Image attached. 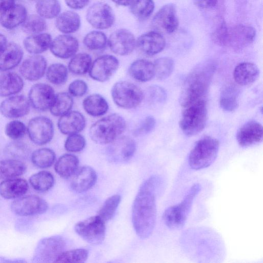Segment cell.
I'll return each instance as SVG.
<instances>
[{"mask_svg":"<svg viewBox=\"0 0 263 263\" xmlns=\"http://www.w3.org/2000/svg\"><path fill=\"white\" fill-rule=\"evenodd\" d=\"M23 1H34V0H23Z\"/></svg>","mask_w":263,"mask_h":263,"instance_id":"obj_62","label":"cell"},{"mask_svg":"<svg viewBox=\"0 0 263 263\" xmlns=\"http://www.w3.org/2000/svg\"><path fill=\"white\" fill-rule=\"evenodd\" d=\"M165 40L162 34L157 31H151L140 35L136 41V47L145 55H155L164 48Z\"/></svg>","mask_w":263,"mask_h":263,"instance_id":"obj_20","label":"cell"},{"mask_svg":"<svg viewBox=\"0 0 263 263\" xmlns=\"http://www.w3.org/2000/svg\"><path fill=\"white\" fill-rule=\"evenodd\" d=\"M121 199V196L117 194L108 197L104 202L98 215L104 222L111 219L115 214Z\"/></svg>","mask_w":263,"mask_h":263,"instance_id":"obj_47","label":"cell"},{"mask_svg":"<svg viewBox=\"0 0 263 263\" xmlns=\"http://www.w3.org/2000/svg\"><path fill=\"white\" fill-rule=\"evenodd\" d=\"M86 19L94 28L106 29L112 26L115 17L110 6L104 3H98L89 8L86 13Z\"/></svg>","mask_w":263,"mask_h":263,"instance_id":"obj_13","label":"cell"},{"mask_svg":"<svg viewBox=\"0 0 263 263\" xmlns=\"http://www.w3.org/2000/svg\"><path fill=\"white\" fill-rule=\"evenodd\" d=\"M27 16L25 7L20 4H15L2 13L0 21L4 28L12 29L22 24Z\"/></svg>","mask_w":263,"mask_h":263,"instance_id":"obj_30","label":"cell"},{"mask_svg":"<svg viewBox=\"0 0 263 263\" xmlns=\"http://www.w3.org/2000/svg\"><path fill=\"white\" fill-rule=\"evenodd\" d=\"M201 189L198 183L193 184L183 199L178 203L168 207L164 211L162 220L167 228L179 230L186 223L196 197Z\"/></svg>","mask_w":263,"mask_h":263,"instance_id":"obj_3","label":"cell"},{"mask_svg":"<svg viewBox=\"0 0 263 263\" xmlns=\"http://www.w3.org/2000/svg\"><path fill=\"white\" fill-rule=\"evenodd\" d=\"M147 92L150 100L153 102L161 103L165 100L166 92L161 87L152 86L149 87Z\"/></svg>","mask_w":263,"mask_h":263,"instance_id":"obj_56","label":"cell"},{"mask_svg":"<svg viewBox=\"0 0 263 263\" xmlns=\"http://www.w3.org/2000/svg\"><path fill=\"white\" fill-rule=\"evenodd\" d=\"M47 80L54 85L65 83L68 78V70L66 67L61 63H54L49 66L46 71Z\"/></svg>","mask_w":263,"mask_h":263,"instance_id":"obj_45","label":"cell"},{"mask_svg":"<svg viewBox=\"0 0 263 263\" xmlns=\"http://www.w3.org/2000/svg\"><path fill=\"white\" fill-rule=\"evenodd\" d=\"M128 73L133 79L137 81H149L155 76L154 64L145 59L137 60L130 65Z\"/></svg>","mask_w":263,"mask_h":263,"instance_id":"obj_31","label":"cell"},{"mask_svg":"<svg viewBox=\"0 0 263 263\" xmlns=\"http://www.w3.org/2000/svg\"><path fill=\"white\" fill-rule=\"evenodd\" d=\"M130 5L132 13L140 20L147 18L152 14L155 8L153 0H134Z\"/></svg>","mask_w":263,"mask_h":263,"instance_id":"obj_43","label":"cell"},{"mask_svg":"<svg viewBox=\"0 0 263 263\" xmlns=\"http://www.w3.org/2000/svg\"><path fill=\"white\" fill-rule=\"evenodd\" d=\"M35 8L38 14L44 18L57 17L61 11V5L58 0H38Z\"/></svg>","mask_w":263,"mask_h":263,"instance_id":"obj_39","label":"cell"},{"mask_svg":"<svg viewBox=\"0 0 263 263\" xmlns=\"http://www.w3.org/2000/svg\"><path fill=\"white\" fill-rule=\"evenodd\" d=\"M85 145L84 137L78 133L69 135L65 142L64 146L68 152L76 153L83 150Z\"/></svg>","mask_w":263,"mask_h":263,"instance_id":"obj_52","label":"cell"},{"mask_svg":"<svg viewBox=\"0 0 263 263\" xmlns=\"http://www.w3.org/2000/svg\"><path fill=\"white\" fill-rule=\"evenodd\" d=\"M74 230L85 241L92 245L100 244L105 238V222L98 215L79 222Z\"/></svg>","mask_w":263,"mask_h":263,"instance_id":"obj_8","label":"cell"},{"mask_svg":"<svg viewBox=\"0 0 263 263\" xmlns=\"http://www.w3.org/2000/svg\"><path fill=\"white\" fill-rule=\"evenodd\" d=\"M115 3L120 6L130 5L134 0H112Z\"/></svg>","mask_w":263,"mask_h":263,"instance_id":"obj_60","label":"cell"},{"mask_svg":"<svg viewBox=\"0 0 263 263\" xmlns=\"http://www.w3.org/2000/svg\"><path fill=\"white\" fill-rule=\"evenodd\" d=\"M65 242L59 236H54L42 239L38 243L34 254V259L38 261L55 262L63 252Z\"/></svg>","mask_w":263,"mask_h":263,"instance_id":"obj_10","label":"cell"},{"mask_svg":"<svg viewBox=\"0 0 263 263\" xmlns=\"http://www.w3.org/2000/svg\"><path fill=\"white\" fill-rule=\"evenodd\" d=\"M79 49L76 38L69 35H60L52 41L50 49L55 57L68 59L73 57Z\"/></svg>","mask_w":263,"mask_h":263,"instance_id":"obj_23","label":"cell"},{"mask_svg":"<svg viewBox=\"0 0 263 263\" xmlns=\"http://www.w3.org/2000/svg\"><path fill=\"white\" fill-rule=\"evenodd\" d=\"M7 44V39L2 34L0 33V51Z\"/></svg>","mask_w":263,"mask_h":263,"instance_id":"obj_61","label":"cell"},{"mask_svg":"<svg viewBox=\"0 0 263 263\" xmlns=\"http://www.w3.org/2000/svg\"><path fill=\"white\" fill-rule=\"evenodd\" d=\"M228 31L225 21L221 18L218 19L212 34L213 41L217 45L227 46Z\"/></svg>","mask_w":263,"mask_h":263,"instance_id":"obj_50","label":"cell"},{"mask_svg":"<svg viewBox=\"0 0 263 263\" xmlns=\"http://www.w3.org/2000/svg\"><path fill=\"white\" fill-rule=\"evenodd\" d=\"M24 86L22 78L13 72L0 74V97H8L19 92Z\"/></svg>","mask_w":263,"mask_h":263,"instance_id":"obj_29","label":"cell"},{"mask_svg":"<svg viewBox=\"0 0 263 263\" xmlns=\"http://www.w3.org/2000/svg\"><path fill=\"white\" fill-rule=\"evenodd\" d=\"M88 86L86 82L82 80H76L69 85L68 91L70 95L82 97L87 91Z\"/></svg>","mask_w":263,"mask_h":263,"instance_id":"obj_55","label":"cell"},{"mask_svg":"<svg viewBox=\"0 0 263 263\" xmlns=\"http://www.w3.org/2000/svg\"><path fill=\"white\" fill-rule=\"evenodd\" d=\"M30 110L29 100L24 96L10 97L0 104V112L5 117L16 119L27 115Z\"/></svg>","mask_w":263,"mask_h":263,"instance_id":"obj_19","label":"cell"},{"mask_svg":"<svg viewBox=\"0 0 263 263\" xmlns=\"http://www.w3.org/2000/svg\"><path fill=\"white\" fill-rule=\"evenodd\" d=\"M238 91L233 86H227L223 88L220 97V105L227 111H233L238 107Z\"/></svg>","mask_w":263,"mask_h":263,"instance_id":"obj_40","label":"cell"},{"mask_svg":"<svg viewBox=\"0 0 263 263\" xmlns=\"http://www.w3.org/2000/svg\"><path fill=\"white\" fill-rule=\"evenodd\" d=\"M25 164L18 160L0 161V179L13 178L22 175L26 170Z\"/></svg>","mask_w":263,"mask_h":263,"instance_id":"obj_36","label":"cell"},{"mask_svg":"<svg viewBox=\"0 0 263 263\" xmlns=\"http://www.w3.org/2000/svg\"><path fill=\"white\" fill-rule=\"evenodd\" d=\"M88 255V252L85 249H77L63 252L56 259L55 262H85Z\"/></svg>","mask_w":263,"mask_h":263,"instance_id":"obj_49","label":"cell"},{"mask_svg":"<svg viewBox=\"0 0 263 263\" xmlns=\"http://www.w3.org/2000/svg\"><path fill=\"white\" fill-rule=\"evenodd\" d=\"M46 201L36 195L18 198L12 202L11 209L16 215L28 216L41 214L48 209Z\"/></svg>","mask_w":263,"mask_h":263,"instance_id":"obj_12","label":"cell"},{"mask_svg":"<svg viewBox=\"0 0 263 263\" xmlns=\"http://www.w3.org/2000/svg\"><path fill=\"white\" fill-rule=\"evenodd\" d=\"M23 57V51L18 44L7 43L0 51V71H6L17 66Z\"/></svg>","mask_w":263,"mask_h":263,"instance_id":"obj_26","label":"cell"},{"mask_svg":"<svg viewBox=\"0 0 263 263\" xmlns=\"http://www.w3.org/2000/svg\"><path fill=\"white\" fill-rule=\"evenodd\" d=\"M134 34L126 29H121L112 32L108 40L110 50L115 53L126 55L133 52L136 47Z\"/></svg>","mask_w":263,"mask_h":263,"instance_id":"obj_17","label":"cell"},{"mask_svg":"<svg viewBox=\"0 0 263 263\" xmlns=\"http://www.w3.org/2000/svg\"><path fill=\"white\" fill-rule=\"evenodd\" d=\"M97 178L96 173L92 168L88 166L81 167L73 174L71 187L77 193L86 192L95 184Z\"/></svg>","mask_w":263,"mask_h":263,"instance_id":"obj_25","label":"cell"},{"mask_svg":"<svg viewBox=\"0 0 263 263\" xmlns=\"http://www.w3.org/2000/svg\"><path fill=\"white\" fill-rule=\"evenodd\" d=\"M126 122L119 114H113L94 123L89 129L92 141L99 144H109L125 130Z\"/></svg>","mask_w":263,"mask_h":263,"instance_id":"obj_4","label":"cell"},{"mask_svg":"<svg viewBox=\"0 0 263 263\" xmlns=\"http://www.w3.org/2000/svg\"><path fill=\"white\" fill-rule=\"evenodd\" d=\"M111 93L115 104L124 109L137 107L144 98V93L141 89L127 81H121L115 83L111 89Z\"/></svg>","mask_w":263,"mask_h":263,"instance_id":"obj_7","label":"cell"},{"mask_svg":"<svg viewBox=\"0 0 263 263\" xmlns=\"http://www.w3.org/2000/svg\"><path fill=\"white\" fill-rule=\"evenodd\" d=\"M216 69L212 62H205L195 67L183 83L180 97L181 105L185 108L204 100Z\"/></svg>","mask_w":263,"mask_h":263,"instance_id":"obj_2","label":"cell"},{"mask_svg":"<svg viewBox=\"0 0 263 263\" xmlns=\"http://www.w3.org/2000/svg\"><path fill=\"white\" fill-rule=\"evenodd\" d=\"M79 159L72 154H64L57 161L54 169L56 173L61 177L67 178L73 175L78 168Z\"/></svg>","mask_w":263,"mask_h":263,"instance_id":"obj_35","label":"cell"},{"mask_svg":"<svg viewBox=\"0 0 263 263\" xmlns=\"http://www.w3.org/2000/svg\"><path fill=\"white\" fill-rule=\"evenodd\" d=\"M6 151L11 157L19 159L27 158L29 153L27 146L19 141H14L9 143L7 146Z\"/></svg>","mask_w":263,"mask_h":263,"instance_id":"obj_53","label":"cell"},{"mask_svg":"<svg viewBox=\"0 0 263 263\" xmlns=\"http://www.w3.org/2000/svg\"><path fill=\"white\" fill-rule=\"evenodd\" d=\"M15 4V0H0V12L5 11Z\"/></svg>","mask_w":263,"mask_h":263,"instance_id":"obj_59","label":"cell"},{"mask_svg":"<svg viewBox=\"0 0 263 263\" xmlns=\"http://www.w3.org/2000/svg\"><path fill=\"white\" fill-rule=\"evenodd\" d=\"M86 121L84 116L77 111H69L61 116L58 126L64 135H71L81 132L85 128Z\"/></svg>","mask_w":263,"mask_h":263,"instance_id":"obj_24","label":"cell"},{"mask_svg":"<svg viewBox=\"0 0 263 263\" xmlns=\"http://www.w3.org/2000/svg\"><path fill=\"white\" fill-rule=\"evenodd\" d=\"M220 0H193L195 4L201 8H210L217 5Z\"/></svg>","mask_w":263,"mask_h":263,"instance_id":"obj_58","label":"cell"},{"mask_svg":"<svg viewBox=\"0 0 263 263\" xmlns=\"http://www.w3.org/2000/svg\"><path fill=\"white\" fill-rule=\"evenodd\" d=\"M154 64L155 76L159 80H164L172 73L174 68V60L168 57L157 59Z\"/></svg>","mask_w":263,"mask_h":263,"instance_id":"obj_46","label":"cell"},{"mask_svg":"<svg viewBox=\"0 0 263 263\" xmlns=\"http://www.w3.org/2000/svg\"><path fill=\"white\" fill-rule=\"evenodd\" d=\"M32 187L39 192H46L54 184L53 175L47 171H41L32 175L29 178Z\"/></svg>","mask_w":263,"mask_h":263,"instance_id":"obj_41","label":"cell"},{"mask_svg":"<svg viewBox=\"0 0 263 263\" xmlns=\"http://www.w3.org/2000/svg\"><path fill=\"white\" fill-rule=\"evenodd\" d=\"M259 70L251 62H243L238 64L233 71V78L236 83L241 86L250 85L258 78Z\"/></svg>","mask_w":263,"mask_h":263,"instance_id":"obj_28","label":"cell"},{"mask_svg":"<svg viewBox=\"0 0 263 263\" xmlns=\"http://www.w3.org/2000/svg\"><path fill=\"white\" fill-rule=\"evenodd\" d=\"M118 60L112 55H103L98 57L91 64L89 70V76L99 82L108 80L118 69Z\"/></svg>","mask_w":263,"mask_h":263,"instance_id":"obj_14","label":"cell"},{"mask_svg":"<svg viewBox=\"0 0 263 263\" xmlns=\"http://www.w3.org/2000/svg\"><path fill=\"white\" fill-rule=\"evenodd\" d=\"M92 64L90 56L86 53L74 55L68 64L69 71L77 75L84 74L89 71Z\"/></svg>","mask_w":263,"mask_h":263,"instance_id":"obj_38","label":"cell"},{"mask_svg":"<svg viewBox=\"0 0 263 263\" xmlns=\"http://www.w3.org/2000/svg\"><path fill=\"white\" fill-rule=\"evenodd\" d=\"M219 148V141L212 137L198 140L191 151L188 159L190 167L195 170L207 168L216 160Z\"/></svg>","mask_w":263,"mask_h":263,"instance_id":"obj_5","label":"cell"},{"mask_svg":"<svg viewBox=\"0 0 263 263\" xmlns=\"http://www.w3.org/2000/svg\"><path fill=\"white\" fill-rule=\"evenodd\" d=\"M73 101L71 95L62 92L55 95L54 102L50 108V111L54 116H62L69 112L72 107Z\"/></svg>","mask_w":263,"mask_h":263,"instance_id":"obj_37","label":"cell"},{"mask_svg":"<svg viewBox=\"0 0 263 263\" xmlns=\"http://www.w3.org/2000/svg\"><path fill=\"white\" fill-rule=\"evenodd\" d=\"M85 111L93 117H100L108 110V104L105 99L99 94H92L86 97L83 101Z\"/></svg>","mask_w":263,"mask_h":263,"instance_id":"obj_33","label":"cell"},{"mask_svg":"<svg viewBox=\"0 0 263 263\" xmlns=\"http://www.w3.org/2000/svg\"><path fill=\"white\" fill-rule=\"evenodd\" d=\"M55 94L52 87L45 83H37L30 89L28 99L30 104L35 109L45 111L52 105Z\"/></svg>","mask_w":263,"mask_h":263,"instance_id":"obj_15","label":"cell"},{"mask_svg":"<svg viewBox=\"0 0 263 263\" xmlns=\"http://www.w3.org/2000/svg\"><path fill=\"white\" fill-rule=\"evenodd\" d=\"M152 25L160 33L170 34L174 32L179 26L176 6L173 4L163 6L154 16Z\"/></svg>","mask_w":263,"mask_h":263,"instance_id":"obj_11","label":"cell"},{"mask_svg":"<svg viewBox=\"0 0 263 263\" xmlns=\"http://www.w3.org/2000/svg\"><path fill=\"white\" fill-rule=\"evenodd\" d=\"M27 130L31 141L38 145L49 142L54 135L52 122L44 116L32 118L28 123Z\"/></svg>","mask_w":263,"mask_h":263,"instance_id":"obj_9","label":"cell"},{"mask_svg":"<svg viewBox=\"0 0 263 263\" xmlns=\"http://www.w3.org/2000/svg\"><path fill=\"white\" fill-rule=\"evenodd\" d=\"M46 28V22L39 15L32 14L27 16L22 23L23 31L31 35L40 33Z\"/></svg>","mask_w":263,"mask_h":263,"instance_id":"obj_44","label":"cell"},{"mask_svg":"<svg viewBox=\"0 0 263 263\" xmlns=\"http://www.w3.org/2000/svg\"><path fill=\"white\" fill-rule=\"evenodd\" d=\"M81 20L80 16L74 11H67L59 14L55 21L58 29L65 34L77 31L80 28Z\"/></svg>","mask_w":263,"mask_h":263,"instance_id":"obj_34","label":"cell"},{"mask_svg":"<svg viewBox=\"0 0 263 263\" xmlns=\"http://www.w3.org/2000/svg\"><path fill=\"white\" fill-rule=\"evenodd\" d=\"M156 121L152 116L145 117L134 130L133 134L135 136H141L150 133L155 127Z\"/></svg>","mask_w":263,"mask_h":263,"instance_id":"obj_54","label":"cell"},{"mask_svg":"<svg viewBox=\"0 0 263 263\" xmlns=\"http://www.w3.org/2000/svg\"><path fill=\"white\" fill-rule=\"evenodd\" d=\"M67 5L73 9H80L86 7L90 0H65Z\"/></svg>","mask_w":263,"mask_h":263,"instance_id":"obj_57","label":"cell"},{"mask_svg":"<svg viewBox=\"0 0 263 263\" xmlns=\"http://www.w3.org/2000/svg\"><path fill=\"white\" fill-rule=\"evenodd\" d=\"M52 42L51 35L47 33L31 35L23 42L25 49L29 53L37 54L50 48Z\"/></svg>","mask_w":263,"mask_h":263,"instance_id":"obj_32","label":"cell"},{"mask_svg":"<svg viewBox=\"0 0 263 263\" xmlns=\"http://www.w3.org/2000/svg\"><path fill=\"white\" fill-rule=\"evenodd\" d=\"M256 36V30L251 26L238 25L229 29L227 46L235 50L251 44Z\"/></svg>","mask_w":263,"mask_h":263,"instance_id":"obj_18","label":"cell"},{"mask_svg":"<svg viewBox=\"0 0 263 263\" xmlns=\"http://www.w3.org/2000/svg\"><path fill=\"white\" fill-rule=\"evenodd\" d=\"M109 144L107 154L114 161H127L134 156L136 150L135 141L127 136H119Z\"/></svg>","mask_w":263,"mask_h":263,"instance_id":"obj_16","label":"cell"},{"mask_svg":"<svg viewBox=\"0 0 263 263\" xmlns=\"http://www.w3.org/2000/svg\"><path fill=\"white\" fill-rule=\"evenodd\" d=\"M184 108L179 121L180 128L187 136H195L204 128L207 122L206 101H199Z\"/></svg>","mask_w":263,"mask_h":263,"instance_id":"obj_6","label":"cell"},{"mask_svg":"<svg viewBox=\"0 0 263 263\" xmlns=\"http://www.w3.org/2000/svg\"><path fill=\"white\" fill-rule=\"evenodd\" d=\"M262 126L255 121H249L238 130L236 140L238 144L244 147L251 146L262 141Z\"/></svg>","mask_w":263,"mask_h":263,"instance_id":"obj_21","label":"cell"},{"mask_svg":"<svg viewBox=\"0 0 263 263\" xmlns=\"http://www.w3.org/2000/svg\"><path fill=\"white\" fill-rule=\"evenodd\" d=\"M160 181V178L156 175L146 180L141 185L133 203V224L136 234L141 239L148 238L155 226L156 192Z\"/></svg>","mask_w":263,"mask_h":263,"instance_id":"obj_1","label":"cell"},{"mask_svg":"<svg viewBox=\"0 0 263 263\" xmlns=\"http://www.w3.org/2000/svg\"><path fill=\"white\" fill-rule=\"evenodd\" d=\"M85 46L90 50H99L103 49L107 43L106 35L99 31H92L87 33L84 38Z\"/></svg>","mask_w":263,"mask_h":263,"instance_id":"obj_48","label":"cell"},{"mask_svg":"<svg viewBox=\"0 0 263 263\" xmlns=\"http://www.w3.org/2000/svg\"><path fill=\"white\" fill-rule=\"evenodd\" d=\"M27 129L25 124L18 120H12L8 123L5 128L6 135L10 139L17 140L22 138Z\"/></svg>","mask_w":263,"mask_h":263,"instance_id":"obj_51","label":"cell"},{"mask_svg":"<svg viewBox=\"0 0 263 263\" xmlns=\"http://www.w3.org/2000/svg\"><path fill=\"white\" fill-rule=\"evenodd\" d=\"M46 67V59L41 55L35 54L27 58L23 62L20 71L26 80L35 81L44 76Z\"/></svg>","mask_w":263,"mask_h":263,"instance_id":"obj_22","label":"cell"},{"mask_svg":"<svg viewBox=\"0 0 263 263\" xmlns=\"http://www.w3.org/2000/svg\"><path fill=\"white\" fill-rule=\"evenodd\" d=\"M32 163L36 166L45 168L51 166L55 159L54 152L48 148H42L34 151L31 154Z\"/></svg>","mask_w":263,"mask_h":263,"instance_id":"obj_42","label":"cell"},{"mask_svg":"<svg viewBox=\"0 0 263 263\" xmlns=\"http://www.w3.org/2000/svg\"><path fill=\"white\" fill-rule=\"evenodd\" d=\"M28 190L27 181L21 178H10L0 183V195L4 198H18L24 195Z\"/></svg>","mask_w":263,"mask_h":263,"instance_id":"obj_27","label":"cell"}]
</instances>
